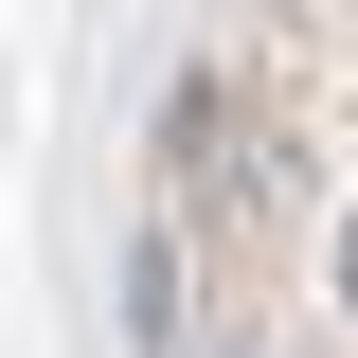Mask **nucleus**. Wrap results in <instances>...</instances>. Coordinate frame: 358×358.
<instances>
[{
	"mask_svg": "<svg viewBox=\"0 0 358 358\" xmlns=\"http://www.w3.org/2000/svg\"><path fill=\"white\" fill-rule=\"evenodd\" d=\"M126 341H143V358H179V233H162V215L126 233Z\"/></svg>",
	"mask_w": 358,
	"mask_h": 358,
	"instance_id": "f257e3e1",
	"label": "nucleus"
},
{
	"mask_svg": "<svg viewBox=\"0 0 358 358\" xmlns=\"http://www.w3.org/2000/svg\"><path fill=\"white\" fill-rule=\"evenodd\" d=\"M341 305H358V233H341Z\"/></svg>",
	"mask_w": 358,
	"mask_h": 358,
	"instance_id": "f03ea898",
	"label": "nucleus"
}]
</instances>
